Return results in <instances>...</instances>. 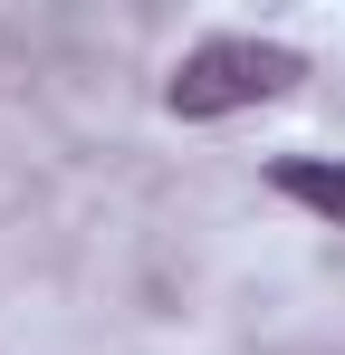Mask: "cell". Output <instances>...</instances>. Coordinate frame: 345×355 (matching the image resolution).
<instances>
[{"label":"cell","instance_id":"7a4b0ae2","mask_svg":"<svg viewBox=\"0 0 345 355\" xmlns=\"http://www.w3.org/2000/svg\"><path fill=\"white\" fill-rule=\"evenodd\" d=\"M278 192H297L307 211H336L345 221V164H278Z\"/></svg>","mask_w":345,"mask_h":355},{"label":"cell","instance_id":"6da1fadb","mask_svg":"<svg viewBox=\"0 0 345 355\" xmlns=\"http://www.w3.org/2000/svg\"><path fill=\"white\" fill-rule=\"evenodd\" d=\"M307 77L297 49L278 39H211V49H192V58L172 67V116H230V106H259V96H288Z\"/></svg>","mask_w":345,"mask_h":355}]
</instances>
